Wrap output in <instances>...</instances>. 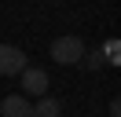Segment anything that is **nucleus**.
I'll return each mask as SVG.
<instances>
[{
    "label": "nucleus",
    "mask_w": 121,
    "mask_h": 117,
    "mask_svg": "<svg viewBox=\"0 0 121 117\" xmlns=\"http://www.w3.org/2000/svg\"><path fill=\"white\" fill-rule=\"evenodd\" d=\"M81 55H84L81 37H55L52 40V58L59 66H81Z\"/></svg>",
    "instance_id": "1"
},
{
    "label": "nucleus",
    "mask_w": 121,
    "mask_h": 117,
    "mask_svg": "<svg viewBox=\"0 0 121 117\" xmlns=\"http://www.w3.org/2000/svg\"><path fill=\"white\" fill-rule=\"evenodd\" d=\"M26 51L15 48V44H0V73L4 77H18V73L26 70Z\"/></svg>",
    "instance_id": "2"
},
{
    "label": "nucleus",
    "mask_w": 121,
    "mask_h": 117,
    "mask_svg": "<svg viewBox=\"0 0 121 117\" xmlns=\"http://www.w3.org/2000/svg\"><path fill=\"white\" fill-rule=\"evenodd\" d=\"M18 77H22V92H26V95H37V99H40V95H48V73H44V70L26 66Z\"/></svg>",
    "instance_id": "3"
},
{
    "label": "nucleus",
    "mask_w": 121,
    "mask_h": 117,
    "mask_svg": "<svg viewBox=\"0 0 121 117\" xmlns=\"http://www.w3.org/2000/svg\"><path fill=\"white\" fill-rule=\"evenodd\" d=\"M0 117H33L26 95H8V99L0 102Z\"/></svg>",
    "instance_id": "4"
},
{
    "label": "nucleus",
    "mask_w": 121,
    "mask_h": 117,
    "mask_svg": "<svg viewBox=\"0 0 121 117\" xmlns=\"http://www.w3.org/2000/svg\"><path fill=\"white\" fill-rule=\"evenodd\" d=\"M30 113H33V117H59V113H62V102L52 99V95H40L37 106H30Z\"/></svg>",
    "instance_id": "5"
},
{
    "label": "nucleus",
    "mask_w": 121,
    "mask_h": 117,
    "mask_svg": "<svg viewBox=\"0 0 121 117\" xmlns=\"http://www.w3.org/2000/svg\"><path fill=\"white\" fill-rule=\"evenodd\" d=\"M81 62L88 66V70H95V66H103V55H99V51H92V55H81Z\"/></svg>",
    "instance_id": "6"
}]
</instances>
